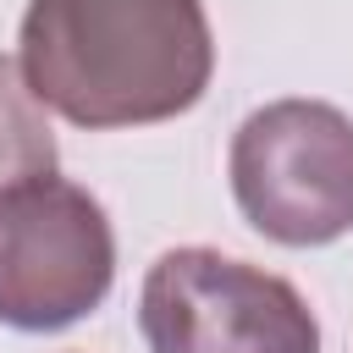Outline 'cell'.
I'll return each mask as SVG.
<instances>
[{
    "label": "cell",
    "mask_w": 353,
    "mask_h": 353,
    "mask_svg": "<svg viewBox=\"0 0 353 353\" xmlns=\"http://www.w3.org/2000/svg\"><path fill=\"white\" fill-rule=\"evenodd\" d=\"M17 61L72 127H149L193 110L215 72L204 0H28Z\"/></svg>",
    "instance_id": "obj_1"
},
{
    "label": "cell",
    "mask_w": 353,
    "mask_h": 353,
    "mask_svg": "<svg viewBox=\"0 0 353 353\" xmlns=\"http://www.w3.org/2000/svg\"><path fill=\"white\" fill-rule=\"evenodd\" d=\"M232 199L281 248L353 232V116L325 99H270L232 132Z\"/></svg>",
    "instance_id": "obj_2"
},
{
    "label": "cell",
    "mask_w": 353,
    "mask_h": 353,
    "mask_svg": "<svg viewBox=\"0 0 353 353\" xmlns=\"http://www.w3.org/2000/svg\"><path fill=\"white\" fill-rule=\"evenodd\" d=\"M116 232L99 199L61 171L0 193V325L66 331L105 303Z\"/></svg>",
    "instance_id": "obj_3"
},
{
    "label": "cell",
    "mask_w": 353,
    "mask_h": 353,
    "mask_svg": "<svg viewBox=\"0 0 353 353\" xmlns=\"http://www.w3.org/2000/svg\"><path fill=\"white\" fill-rule=\"evenodd\" d=\"M138 325L149 353H320L303 292L221 248H171L149 265Z\"/></svg>",
    "instance_id": "obj_4"
},
{
    "label": "cell",
    "mask_w": 353,
    "mask_h": 353,
    "mask_svg": "<svg viewBox=\"0 0 353 353\" xmlns=\"http://www.w3.org/2000/svg\"><path fill=\"white\" fill-rule=\"evenodd\" d=\"M61 165L44 99L28 88L22 61L0 55V193L28 182V176H50Z\"/></svg>",
    "instance_id": "obj_5"
}]
</instances>
